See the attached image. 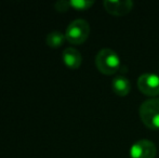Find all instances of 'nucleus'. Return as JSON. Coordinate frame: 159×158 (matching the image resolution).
Here are the masks:
<instances>
[{"label": "nucleus", "instance_id": "obj_1", "mask_svg": "<svg viewBox=\"0 0 159 158\" xmlns=\"http://www.w3.org/2000/svg\"><path fill=\"white\" fill-rule=\"evenodd\" d=\"M96 68L102 74L113 75L120 68V57L117 52L111 49L104 48L98 52L95 56Z\"/></svg>", "mask_w": 159, "mask_h": 158}, {"label": "nucleus", "instance_id": "obj_2", "mask_svg": "<svg viewBox=\"0 0 159 158\" xmlns=\"http://www.w3.org/2000/svg\"><path fill=\"white\" fill-rule=\"evenodd\" d=\"M140 117L143 124L152 130L159 129V99L153 97L140 106Z\"/></svg>", "mask_w": 159, "mask_h": 158}, {"label": "nucleus", "instance_id": "obj_3", "mask_svg": "<svg viewBox=\"0 0 159 158\" xmlns=\"http://www.w3.org/2000/svg\"><path fill=\"white\" fill-rule=\"evenodd\" d=\"M90 34V25L87 21L78 19L73 21L66 28L65 37L69 43L81 44L88 39Z\"/></svg>", "mask_w": 159, "mask_h": 158}, {"label": "nucleus", "instance_id": "obj_4", "mask_svg": "<svg viewBox=\"0 0 159 158\" xmlns=\"http://www.w3.org/2000/svg\"><path fill=\"white\" fill-rule=\"evenodd\" d=\"M139 90L147 97L159 94V76L154 73H145L138 79Z\"/></svg>", "mask_w": 159, "mask_h": 158}, {"label": "nucleus", "instance_id": "obj_5", "mask_svg": "<svg viewBox=\"0 0 159 158\" xmlns=\"http://www.w3.org/2000/svg\"><path fill=\"white\" fill-rule=\"evenodd\" d=\"M157 154V147L152 141L142 139L132 144L130 148L131 158H155Z\"/></svg>", "mask_w": 159, "mask_h": 158}, {"label": "nucleus", "instance_id": "obj_6", "mask_svg": "<svg viewBox=\"0 0 159 158\" xmlns=\"http://www.w3.org/2000/svg\"><path fill=\"white\" fill-rule=\"evenodd\" d=\"M103 4L105 10L115 16H124L133 8V2L131 0H105Z\"/></svg>", "mask_w": 159, "mask_h": 158}, {"label": "nucleus", "instance_id": "obj_7", "mask_svg": "<svg viewBox=\"0 0 159 158\" xmlns=\"http://www.w3.org/2000/svg\"><path fill=\"white\" fill-rule=\"evenodd\" d=\"M63 62L64 64L70 70H77L82 62V56L80 52L75 48H66L63 51Z\"/></svg>", "mask_w": 159, "mask_h": 158}, {"label": "nucleus", "instance_id": "obj_8", "mask_svg": "<svg viewBox=\"0 0 159 158\" xmlns=\"http://www.w3.org/2000/svg\"><path fill=\"white\" fill-rule=\"evenodd\" d=\"M113 91L119 97H126L131 90V84L125 76H116L111 81Z\"/></svg>", "mask_w": 159, "mask_h": 158}, {"label": "nucleus", "instance_id": "obj_9", "mask_svg": "<svg viewBox=\"0 0 159 158\" xmlns=\"http://www.w3.org/2000/svg\"><path fill=\"white\" fill-rule=\"evenodd\" d=\"M65 39V34L61 32H52V33H49L48 36H47V44L51 48H59L61 47L62 44L64 43Z\"/></svg>", "mask_w": 159, "mask_h": 158}, {"label": "nucleus", "instance_id": "obj_10", "mask_svg": "<svg viewBox=\"0 0 159 158\" xmlns=\"http://www.w3.org/2000/svg\"><path fill=\"white\" fill-rule=\"evenodd\" d=\"M69 3H70L71 8L75 10L84 11L90 9L94 4V1L93 0H70Z\"/></svg>", "mask_w": 159, "mask_h": 158}, {"label": "nucleus", "instance_id": "obj_11", "mask_svg": "<svg viewBox=\"0 0 159 158\" xmlns=\"http://www.w3.org/2000/svg\"><path fill=\"white\" fill-rule=\"evenodd\" d=\"M69 7H70V3L66 0H60V1L55 2V9L59 12H66L69 9Z\"/></svg>", "mask_w": 159, "mask_h": 158}]
</instances>
